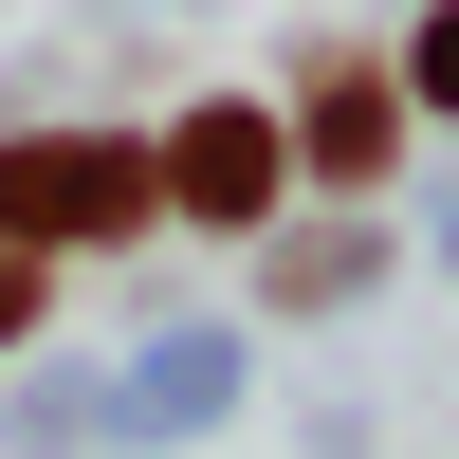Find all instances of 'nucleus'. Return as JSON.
Returning <instances> with one entry per match:
<instances>
[{
  "mask_svg": "<svg viewBox=\"0 0 459 459\" xmlns=\"http://www.w3.org/2000/svg\"><path fill=\"white\" fill-rule=\"evenodd\" d=\"M147 184H166V147H92V129H56V147H0V239H110V221H147Z\"/></svg>",
  "mask_w": 459,
  "mask_h": 459,
  "instance_id": "1",
  "label": "nucleus"
},
{
  "mask_svg": "<svg viewBox=\"0 0 459 459\" xmlns=\"http://www.w3.org/2000/svg\"><path fill=\"white\" fill-rule=\"evenodd\" d=\"M166 203L184 221H257L276 203V129H257V110H184L166 129Z\"/></svg>",
  "mask_w": 459,
  "mask_h": 459,
  "instance_id": "2",
  "label": "nucleus"
},
{
  "mask_svg": "<svg viewBox=\"0 0 459 459\" xmlns=\"http://www.w3.org/2000/svg\"><path fill=\"white\" fill-rule=\"evenodd\" d=\"M313 166H331V184L386 166V92H368V74H331V92H313Z\"/></svg>",
  "mask_w": 459,
  "mask_h": 459,
  "instance_id": "3",
  "label": "nucleus"
},
{
  "mask_svg": "<svg viewBox=\"0 0 459 459\" xmlns=\"http://www.w3.org/2000/svg\"><path fill=\"white\" fill-rule=\"evenodd\" d=\"M404 74H423V92L459 110V0H441V19H423V56H404Z\"/></svg>",
  "mask_w": 459,
  "mask_h": 459,
  "instance_id": "4",
  "label": "nucleus"
},
{
  "mask_svg": "<svg viewBox=\"0 0 459 459\" xmlns=\"http://www.w3.org/2000/svg\"><path fill=\"white\" fill-rule=\"evenodd\" d=\"M19 331H37V257L0 239V350H19Z\"/></svg>",
  "mask_w": 459,
  "mask_h": 459,
  "instance_id": "5",
  "label": "nucleus"
}]
</instances>
